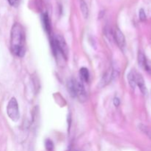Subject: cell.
I'll return each mask as SVG.
<instances>
[{"label": "cell", "instance_id": "cell-8", "mask_svg": "<svg viewBox=\"0 0 151 151\" xmlns=\"http://www.w3.org/2000/svg\"><path fill=\"white\" fill-rule=\"evenodd\" d=\"M42 22L45 30L47 31L48 33H50V31H51V23H50V18H49L47 13H44V14L42 15Z\"/></svg>", "mask_w": 151, "mask_h": 151}, {"label": "cell", "instance_id": "cell-10", "mask_svg": "<svg viewBox=\"0 0 151 151\" xmlns=\"http://www.w3.org/2000/svg\"><path fill=\"white\" fill-rule=\"evenodd\" d=\"M80 75H81V80L85 82H88L89 80V72L88 69L86 67H82L80 69Z\"/></svg>", "mask_w": 151, "mask_h": 151}, {"label": "cell", "instance_id": "cell-15", "mask_svg": "<svg viewBox=\"0 0 151 151\" xmlns=\"http://www.w3.org/2000/svg\"><path fill=\"white\" fill-rule=\"evenodd\" d=\"M139 16V19L141 21H142L143 22V21L146 20V18H147V16H146L145 12V10H143V9H140Z\"/></svg>", "mask_w": 151, "mask_h": 151}, {"label": "cell", "instance_id": "cell-16", "mask_svg": "<svg viewBox=\"0 0 151 151\" xmlns=\"http://www.w3.org/2000/svg\"><path fill=\"white\" fill-rule=\"evenodd\" d=\"M9 4H10L13 7H17L19 4V2H20V0H7Z\"/></svg>", "mask_w": 151, "mask_h": 151}, {"label": "cell", "instance_id": "cell-18", "mask_svg": "<svg viewBox=\"0 0 151 151\" xmlns=\"http://www.w3.org/2000/svg\"><path fill=\"white\" fill-rule=\"evenodd\" d=\"M73 151H79V150H73Z\"/></svg>", "mask_w": 151, "mask_h": 151}, {"label": "cell", "instance_id": "cell-5", "mask_svg": "<svg viewBox=\"0 0 151 151\" xmlns=\"http://www.w3.org/2000/svg\"><path fill=\"white\" fill-rule=\"evenodd\" d=\"M113 37L114 41L119 46V48L123 49L125 47V38L120 29L119 28H116L113 33Z\"/></svg>", "mask_w": 151, "mask_h": 151}, {"label": "cell", "instance_id": "cell-13", "mask_svg": "<svg viewBox=\"0 0 151 151\" xmlns=\"http://www.w3.org/2000/svg\"><path fill=\"white\" fill-rule=\"evenodd\" d=\"M139 129L142 131L144 134H145L147 137L151 139V128L150 127L146 126L145 125H140Z\"/></svg>", "mask_w": 151, "mask_h": 151}, {"label": "cell", "instance_id": "cell-1", "mask_svg": "<svg viewBox=\"0 0 151 151\" xmlns=\"http://www.w3.org/2000/svg\"><path fill=\"white\" fill-rule=\"evenodd\" d=\"M25 32L24 28L19 23L13 25L10 33V49L15 55L23 57L25 54Z\"/></svg>", "mask_w": 151, "mask_h": 151}, {"label": "cell", "instance_id": "cell-3", "mask_svg": "<svg viewBox=\"0 0 151 151\" xmlns=\"http://www.w3.org/2000/svg\"><path fill=\"white\" fill-rule=\"evenodd\" d=\"M7 114L10 119L16 122L19 119L20 113H19V104L15 97H12L8 102L7 106Z\"/></svg>", "mask_w": 151, "mask_h": 151}, {"label": "cell", "instance_id": "cell-7", "mask_svg": "<svg viewBox=\"0 0 151 151\" xmlns=\"http://www.w3.org/2000/svg\"><path fill=\"white\" fill-rule=\"evenodd\" d=\"M134 75H135L136 85H137V86L139 87V90L143 94H145L146 92H147V89H146L144 78L142 76L141 74L138 73V72H134Z\"/></svg>", "mask_w": 151, "mask_h": 151}, {"label": "cell", "instance_id": "cell-17", "mask_svg": "<svg viewBox=\"0 0 151 151\" xmlns=\"http://www.w3.org/2000/svg\"><path fill=\"white\" fill-rule=\"evenodd\" d=\"M119 104H120V100H119V99L118 97H114V105L116 107H118L119 106Z\"/></svg>", "mask_w": 151, "mask_h": 151}, {"label": "cell", "instance_id": "cell-2", "mask_svg": "<svg viewBox=\"0 0 151 151\" xmlns=\"http://www.w3.org/2000/svg\"><path fill=\"white\" fill-rule=\"evenodd\" d=\"M52 47L55 56L61 55L65 59L67 58L69 49L64 38L60 35H55L52 40Z\"/></svg>", "mask_w": 151, "mask_h": 151}, {"label": "cell", "instance_id": "cell-14", "mask_svg": "<svg viewBox=\"0 0 151 151\" xmlns=\"http://www.w3.org/2000/svg\"><path fill=\"white\" fill-rule=\"evenodd\" d=\"M45 146L46 148L48 151H52L53 150V147H54V145L53 142L50 139H47L45 142Z\"/></svg>", "mask_w": 151, "mask_h": 151}, {"label": "cell", "instance_id": "cell-9", "mask_svg": "<svg viewBox=\"0 0 151 151\" xmlns=\"http://www.w3.org/2000/svg\"><path fill=\"white\" fill-rule=\"evenodd\" d=\"M68 91L72 97H75V79L72 78L67 83Z\"/></svg>", "mask_w": 151, "mask_h": 151}, {"label": "cell", "instance_id": "cell-6", "mask_svg": "<svg viewBox=\"0 0 151 151\" xmlns=\"http://www.w3.org/2000/svg\"><path fill=\"white\" fill-rule=\"evenodd\" d=\"M138 63L140 67L144 69L145 70L147 71V72H150V73H151V67H150V63H149L148 61H147V58H146L144 53L141 51L139 52Z\"/></svg>", "mask_w": 151, "mask_h": 151}, {"label": "cell", "instance_id": "cell-4", "mask_svg": "<svg viewBox=\"0 0 151 151\" xmlns=\"http://www.w3.org/2000/svg\"><path fill=\"white\" fill-rule=\"evenodd\" d=\"M75 97H77L81 103L85 102L87 99L83 84L81 81H78L77 80H75Z\"/></svg>", "mask_w": 151, "mask_h": 151}, {"label": "cell", "instance_id": "cell-11", "mask_svg": "<svg viewBox=\"0 0 151 151\" xmlns=\"http://www.w3.org/2000/svg\"><path fill=\"white\" fill-rule=\"evenodd\" d=\"M81 10L83 17L87 19L88 16V8L84 0H81Z\"/></svg>", "mask_w": 151, "mask_h": 151}, {"label": "cell", "instance_id": "cell-12", "mask_svg": "<svg viewBox=\"0 0 151 151\" xmlns=\"http://www.w3.org/2000/svg\"><path fill=\"white\" fill-rule=\"evenodd\" d=\"M128 83H129V85L133 89H135L136 86V81H135V75H134V71H131L128 73Z\"/></svg>", "mask_w": 151, "mask_h": 151}]
</instances>
